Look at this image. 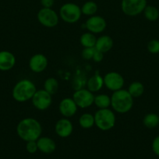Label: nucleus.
I'll use <instances>...</instances> for the list:
<instances>
[{"instance_id": "dca6fc26", "label": "nucleus", "mask_w": 159, "mask_h": 159, "mask_svg": "<svg viewBox=\"0 0 159 159\" xmlns=\"http://www.w3.org/2000/svg\"><path fill=\"white\" fill-rule=\"evenodd\" d=\"M16 64V57L12 53L8 51H0V70L9 71Z\"/></svg>"}, {"instance_id": "f8f14e48", "label": "nucleus", "mask_w": 159, "mask_h": 159, "mask_svg": "<svg viewBox=\"0 0 159 159\" xmlns=\"http://www.w3.org/2000/svg\"><path fill=\"white\" fill-rule=\"evenodd\" d=\"M77 105L73 98H64L59 105V113L65 118H70L74 116L77 111Z\"/></svg>"}, {"instance_id": "7c9ffc66", "label": "nucleus", "mask_w": 159, "mask_h": 159, "mask_svg": "<svg viewBox=\"0 0 159 159\" xmlns=\"http://www.w3.org/2000/svg\"><path fill=\"white\" fill-rule=\"evenodd\" d=\"M104 58V53L101 52V51H98V50H95V52L93 56V60L94 62H97V63H99Z\"/></svg>"}, {"instance_id": "4be33fe9", "label": "nucleus", "mask_w": 159, "mask_h": 159, "mask_svg": "<svg viewBox=\"0 0 159 159\" xmlns=\"http://www.w3.org/2000/svg\"><path fill=\"white\" fill-rule=\"evenodd\" d=\"M128 92L133 98H139L144 93V86L140 82H133L129 85Z\"/></svg>"}, {"instance_id": "ddd939ff", "label": "nucleus", "mask_w": 159, "mask_h": 159, "mask_svg": "<svg viewBox=\"0 0 159 159\" xmlns=\"http://www.w3.org/2000/svg\"><path fill=\"white\" fill-rule=\"evenodd\" d=\"M48 61L42 54H34L29 61V68L33 72L41 73L46 69Z\"/></svg>"}, {"instance_id": "6ab92c4d", "label": "nucleus", "mask_w": 159, "mask_h": 159, "mask_svg": "<svg viewBox=\"0 0 159 159\" xmlns=\"http://www.w3.org/2000/svg\"><path fill=\"white\" fill-rule=\"evenodd\" d=\"M143 124L148 129H154L159 125V115L156 113H147L143 119Z\"/></svg>"}, {"instance_id": "9d476101", "label": "nucleus", "mask_w": 159, "mask_h": 159, "mask_svg": "<svg viewBox=\"0 0 159 159\" xmlns=\"http://www.w3.org/2000/svg\"><path fill=\"white\" fill-rule=\"evenodd\" d=\"M103 79H104V85H105L108 89L112 92L122 89L125 83L123 76L116 71L108 72Z\"/></svg>"}, {"instance_id": "6e6552de", "label": "nucleus", "mask_w": 159, "mask_h": 159, "mask_svg": "<svg viewBox=\"0 0 159 159\" xmlns=\"http://www.w3.org/2000/svg\"><path fill=\"white\" fill-rule=\"evenodd\" d=\"M73 99L78 107L85 109L88 108L92 104H94V96L90 90L83 88L75 91L73 95Z\"/></svg>"}, {"instance_id": "cd10ccee", "label": "nucleus", "mask_w": 159, "mask_h": 159, "mask_svg": "<svg viewBox=\"0 0 159 159\" xmlns=\"http://www.w3.org/2000/svg\"><path fill=\"white\" fill-rule=\"evenodd\" d=\"M95 50V48H84L81 53V56L84 60H90L93 58Z\"/></svg>"}, {"instance_id": "9b49d317", "label": "nucleus", "mask_w": 159, "mask_h": 159, "mask_svg": "<svg viewBox=\"0 0 159 159\" xmlns=\"http://www.w3.org/2000/svg\"><path fill=\"white\" fill-rule=\"evenodd\" d=\"M86 28L92 34H100L105 30L107 26L105 20L100 16H91L85 23Z\"/></svg>"}, {"instance_id": "c756f323", "label": "nucleus", "mask_w": 159, "mask_h": 159, "mask_svg": "<svg viewBox=\"0 0 159 159\" xmlns=\"http://www.w3.org/2000/svg\"><path fill=\"white\" fill-rule=\"evenodd\" d=\"M151 148H152V151L154 153V155L159 157V135L155 137L154 140H153L152 144H151Z\"/></svg>"}, {"instance_id": "a211bd4d", "label": "nucleus", "mask_w": 159, "mask_h": 159, "mask_svg": "<svg viewBox=\"0 0 159 159\" xmlns=\"http://www.w3.org/2000/svg\"><path fill=\"white\" fill-rule=\"evenodd\" d=\"M87 89L92 93L98 92L104 86V79L98 74L94 75L87 80Z\"/></svg>"}, {"instance_id": "c85d7f7f", "label": "nucleus", "mask_w": 159, "mask_h": 159, "mask_svg": "<svg viewBox=\"0 0 159 159\" xmlns=\"http://www.w3.org/2000/svg\"><path fill=\"white\" fill-rule=\"evenodd\" d=\"M26 149L28 153L30 154H34L38 151V148H37V141H27L26 144Z\"/></svg>"}, {"instance_id": "bb28decb", "label": "nucleus", "mask_w": 159, "mask_h": 159, "mask_svg": "<svg viewBox=\"0 0 159 159\" xmlns=\"http://www.w3.org/2000/svg\"><path fill=\"white\" fill-rule=\"evenodd\" d=\"M147 50L151 54H158L159 53V40L156 39L150 40L147 43Z\"/></svg>"}, {"instance_id": "393cba45", "label": "nucleus", "mask_w": 159, "mask_h": 159, "mask_svg": "<svg viewBox=\"0 0 159 159\" xmlns=\"http://www.w3.org/2000/svg\"><path fill=\"white\" fill-rule=\"evenodd\" d=\"M143 12L145 18L149 21H156L159 18V10L154 6H147Z\"/></svg>"}, {"instance_id": "7ed1b4c3", "label": "nucleus", "mask_w": 159, "mask_h": 159, "mask_svg": "<svg viewBox=\"0 0 159 159\" xmlns=\"http://www.w3.org/2000/svg\"><path fill=\"white\" fill-rule=\"evenodd\" d=\"M37 91L36 85L29 79H22L19 81L12 89V98L17 102H23L33 98Z\"/></svg>"}, {"instance_id": "a878e982", "label": "nucleus", "mask_w": 159, "mask_h": 159, "mask_svg": "<svg viewBox=\"0 0 159 159\" xmlns=\"http://www.w3.org/2000/svg\"><path fill=\"white\" fill-rule=\"evenodd\" d=\"M98 11V5L93 1L86 2L81 7L82 14L86 16H94Z\"/></svg>"}, {"instance_id": "0eeeda50", "label": "nucleus", "mask_w": 159, "mask_h": 159, "mask_svg": "<svg viewBox=\"0 0 159 159\" xmlns=\"http://www.w3.org/2000/svg\"><path fill=\"white\" fill-rule=\"evenodd\" d=\"M37 17L39 23L45 27H54L59 23V16L51 8L41 9Z\"/></svg>"}, {"instance_id": "b1692460", "label": "nucleus", "mask_w": 159, "mask_h": 159, "mask_svg": "<svg viewBox=\"0 0 159 159\" xmlns=\"http://www.w3.org/2000/svg\"><path fill=\"white\" fill-rule=\"evenodd\" d=\"M44 89L52 96L55 94L59 89V82L55 78H48L44 83Z\"/></svg>"}, {"instance_id": "1a4fd4ad", "label": "nucleus", "mask_w": 159, "mask_h": 159, "mask_svg": "<svg viewBox=\"0 0 159 159\" xmlns=\"http://www.w3.org/2000/svg\"><path fill=\"white\" fill-rule=\"evenodd\" d=\"M32 104L38 110H46L50 107L52 102L51 95L45 89L37 90L31 99Z\"/></svg>"}, {"instance_id": "2f4dec72", "label": "nucleus", "mask_w": 159, "mask_h": 159, "mask_svg": "<svg viewBox=\"0 0 159 159\" xmlns=\"http://www.w3.org/2000/svg\"><path fill=\"white\" fill-rule=\"evenodd\" d=\"M55 3V0H41V4L43 8H51Z\"/></svg>"}, {"instance_id": "20e7f679", "label": "nucleus", "mask_w": 159, "mask_h": 159, "mask_svg": "<svg viewBox=\"0 0 159 159\" xmlns=\"http://www.w3.org/2000/svg\"><path fill=\"white\" fill-rule=\"evenodd\" d=\"M94 116L95 125L99 130L108 131L115 127L116 118L114 112L110 109H99Z\"/></svg>"}, {"instance_id": "39448f33", "label": "nucleus", "mask_w": 159, "mask_h": 159, "mask_svg": "<svg viewBox=\"0 0 159 159\" xmlns=\"http://www.w3.org/2000/svg\"><path fill=\"white\" fill-rule=\"evenodd\" d=\"M61 19L67 23H75L80 19L82 12L78 5L73 2L65 3L59 9Z\"/></svg>"}, {"instance_id": "423d86ee", "label": "nucleus", "mask_w": 159, "mask_h": 159, "mask_svg": "<svg viewBox=\"0 0 159 159\" xmlns=\"http://www.w3.org/2000/svg\"><path fill=\"white\" fill-rule=\"evenodd\" d=\"M147 6V0H122L121 2L122 11L129 16L142 13Z\"/></svg>"}, {"instance_id": "5701e85b", "label": "nucleus", "mask_w": 159, "mask_h": 159, "mask_svg": "<svg viewBox=\"0 0 159 159\" xmlns=\"http://www.w3.org/2000/svg\"><path fill=\"white\" fill-rule=\"evenodd\" d=\"M79 124L80 126L84 129L91 128L93 126L95 125L94 116L88 113H84L80 117Z\"/></svg>"}, {"instance_id": "4468645a", "label": "nucleus", "mask_w": 159, "mask_h": 159, "mask_svg": "<svg viewBox=\"0 0 159 159\" xmlns=\"http://www.w3.org/2000/svg\"><path fill=\"white\" fill-rule=\"evenodd\" d=\"M55 130L59 137L65 138L72 134L73 130V126L69 118H62L56 122L55 125Z\"/></svg>"}, {"instance_id": "2eb2a0df", "label": "nucleus", "mask_w": 159, "mask_h": 159, "mask_svg": "<svg viewBox=\"0 0 159 159\" xmlns=\"http://www.w3.org/2000/svg\"><path fill=\"white\" fill-rule=\"evenodd\" d=\"M38 150L46 155L53 153L56 149V144L51 138L48 137H40L37 140Z\"/></svg>"}, {"instance_id": "f257e3e1", "label": "nucleus", "mask_w": 159, "mask_h": 159, "mask_svg": "<svg viewBox=\"0 0 159 159\" xmlns=\"http://www.w3.org/2000/svg\"><path fill=\"white\" fill-rule=\"evenodd\" d=\"M17 135L23 141H37L42 134V127L38 120L26 117L20 120L17 127Z\"/></svg>"}, {"instance_id": "f3484780", "label": "nucleus", "mask_w": 159, "mask_h": 159, "mask_svg": "<svg viewBox=\"0 0 159 159\" xmlns=\"http://www.w3.org/2000/svg\"><path fill=\"white\" fill-rule=\"evenodd\" d=\"M113 47V40L108 35H103L97 38L95 43V49L102 53H107Z\"/></svg>"}, {"instance_id": "aec40b11", "label": "nucleus", "mask_w": 159, "mask_h": 159, "mask_svg": "<svg viewBox=\"0 0 159 159\" xmlns=\"http://www.w3.org/2000/svg\"><path fill=\"white\" fill-rule=\"evenodd\" d=\"M97 38L94 34L90 32H87L83 34L80 37V44L84 48H94L96 43Z\"/></svg>"}, {"instance_id": "412c9836", "label": "nucleus", "mask_w": 159, "mask_h": 159, "mask_svg": "<svg viewBox=\"0 0 159 159\" xmlns=\"http://www.w3.org/2000/svg\"><path fill=\"white\" fill-rule=\"evenodd\" d=\"M94 104L98 109H107L111 106V97L106 94H99L94 96Z\"/></svg>"}, {"instance_id": "f03ea898", "label": "nucleus", "mask_w": 159, "mask_h": 159, "mask_svg": "<svg viewBox=\"0 0 159 159\" xmlns=\"http://www.w3.org/2000/svg\"><path fill=\"white\" fill-rule=\"evenodd\" d=\"M133 106V98L128 90L119 89L113 92L111 96V107L118 113H126Z\"/></svg>"}]
</instances>
